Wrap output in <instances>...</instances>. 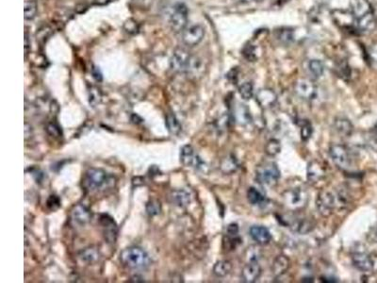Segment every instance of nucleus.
Listing matches in <instances>:
<instances>
[{"instance_id": "11", "label": "nucleus", "mask_w": 377, "mask_h": 283, "mask_svg": "<svg viewBox=\"0 0 377 283\" xmlns=\"http://www.w3.org/2000/svg\"><path fill=\"white\" fill-rule=\"evenodd\" d=\"M180 161L181 163L189 167L199 169L204 166V162L201 158L195 153L193 147L189 144L184 145L180 150Z\"/></svg>"}, {"instance_id": "1", "label": "nucleus", "mask_w": 377, "mask_h": 283, "mask_svg": "<svg viewBox=\"0 0 377 283\" xmlns=\"http://www.w3.org/2000/svg\"><path fill=\"white\" fill-rule=\"evenodd\" d=\"M121 261L131 269H144L150 264V257L141 247H128L120 254Z\"/></svg>"}, {"instance_id": "47", "label": "nucleus", "mask_w": 377, "mask_h": 283, "mask_svg": "<svg viewBox=\"0 0 377 283\" xmlns=\"http://www.w3.org/2000/svg\"><path fill=\"white\" fill-rule=\"evenodd\" d=\"M93 76L97 81H100L102 79V74L98 69H93Z\"/></svg>"}, {"instance_id": "25", "label": "nucleus", "mask_w": 377, "mask_h": 283, "mask_svg": "<svg viewBox=\"0 0 377 283\" xmlns=\"http://www.w3.org/2000/svg\"><path fill=\"white\" fill-rule=\"evenodd\" d=\"M234 116H235L236 122L241 126H246L252 121L251 113L249 109L246 107V105L239 104V106L235 108Z\"/></svg>"}, {"instance_id": "50", "label": "nucleus", "mask_w": 377, "mask_h": 283, "mask_svg": "<svg viewBox=\"0 0 377 283\" xmlns=\"http://www.w3.org/2000/svg\"><path fill=\"white\" fill-rule=\"evenodd\" d=\"M375 236H376V238L377 239V225L375 227Z\"/></svg>"}, {"instance_id": "31", "label": "nucleus", "mask_w": 377, "mask_h": 283, "mask_svg": "<svg viewBox=\"0 0 377 283\" xmlns=\"http://www.w3.org/2000/svg\"><path fill=\"white\" fill-rule=\"evenodd\" d=\"M281 151V143L277 139H271L265 145V152L270 157H276Z\"/></svg>"}, {"instance_id": "36", "label": "nucleus", "mask_w": 377, "mask_h": 283, "mask_svg": "<svg viewBox=\"0 0 377 283\" xmlns=\"http://www.w3.org/2000/svg\"><path fill=\"white\" fill-rule=\"evenodd\" d=\"M277 38L281 44L289 45L293 41V32L288 28H282L277 31Z\"/></svg>"}, {"instance_id": "27", "label": "nucleus", "mask_w": 377, "mask_h": 283, "mask_svg": "<svg viewBox=\"0 0 377 283\" xmlns=\"http://www.w3.org/2000/svg\"><path fill=\"white\" fill-rule=\"evenodd\" d=\"M307 71L313 79L320 78L324 75L325 65L319 60H310L307 64Z\"/></svg>"}, {"instance_id": "43", "label": "nucleus", "mask_w": 377, "mask_h": 283, "mask_svg": "<svg viewBox=\"0 0 377 283\" xmlns=\"http://www.w3.org/2000/svg\"><path fill=\"white\" fill-rule=\"evenodd\" d=\"M51 28L49 26H44L41 27L37 31V40L39 42H45L47 39L50 36Z\"/></svg>"}, {"instance_id": "21", "label": "nucleus", "mask_w": 377, "mask_h": 283, "mask_svg": "<svg viewBox=\"0 0 377 283\" xmlns=\"http://www.w3.org/2000/svg\"><path fill=\"white\" fill-rule=\"evenodd\" d=\"M101 226L105 229V235L108 240L111 242H114L116 238V224L114 223L113 219L107 215L103 214L100 217Z\"/></svg>"}, {"instance_id": "41", "label": "nucleus", "mask_w": 377, "mask_h": 283, "mask_svg": "<svg viewBox=\"0 0 377 283\" xmlns=\"http://www.w3.org/2000/svg\"><path fill=\"white\" fill-rule=\"evenodd\" d=\"M161 210H162L161 203L156 199L151 200L146 205V212L150 216L158 215L161 212Z\"/></svg>"}, {"instance_id": "29", "label": "nucleus", "mask_w": 377, "mask_h": 283, "mask_svg": "<svg viewBox=\"0 0 377 283\" xmlns=\"http://www.w3.org/2000/svg\"><path fill=\"white\" fill-rule=\"evenodd\" d=\"M247 199H248L249 203L254 206L261 205L265 202V196H264L263 193H261L260 191H259L255 187L249 188V190L247 192Z\"/></svg>"}, {"instance_id": "37", "label": "nucleus", "mask_w": 377, "mask_h": 283, "mask_svg": "<svg viewBox=\"0 0 377 283\" xmlns=\"http://www.w3.org/2000/svg\"><path fill=\"white\" fill-rule=\"evenodd\" d=\"M89 102L92 106H96L101 102L102 99V94L100 90L94 86H92L89 89Z\"/></svg>"}, {"instance_id": "8", "label": "nucleus", "mask_w": 377, "mask_h": 283, "mask_svg": "<svg viewBox=\"0 0 377 283\" xmlns=\"http://www.w3.org/2000/svg\"><path fill=\"white\" fill-rule=\"evenodd\" d=\"M316 206L324 217L330 216L337 206L336 194L328 190L321 191L316 200Z\"/></svg>"}, {"instance_id": "9", "label": "nucleus", "mask_w": 377, "mask_h": 283, "mask_svg": "<svg viewBox=\"0 0 377 283\" xmlns=\"http://www.w3.org/2000/svg\"><path fill=\"white\" fill-rule=\"evenodd\" d=\"M296 94L306 101H313L318 96V87L314 81L309 78H301L294 85Z\"/></svg>"}, {"instance_id": "15", "label": "nucleus", "mask_w": 377, "mask_h": 283, "mask_svg": "<svg viewBox=\"0 0 377 283\" xmlns=\"http://www.w3.org/2000/svg\"><path fill=\"white\" fill-rule=\"evenodd\" d=\"M258 104L265 110L273 108L277 102V94L271 89H260L256 94Z\"/></svg>"}, {"instance_id": "10", "label": "nucleus", "mask_w": 377, "mask_h": 283, "mask_svg": "<svg viewBox=\"0 0 377 283\" xmlns=\"http://www.w3.org/2000/svg\"><path fill=\"white\" fill-rule=\"evenodd\" d=\"M205 36V28L201 25L186 27L182 32V42L189 47L199 45Z\"/></svg>"}, {"instance_id": "7", "label": "nucleus", "mask_w": 377, "mask_h": 283, "mask_svg": "<svg viewBox=\"0 0 377 283\" xmlns=\"http://www.w3.org/2000/svg\"><path fill=\"white\" fill-rule=\"evenodd\" d=\"M329 154L333 163L341 170H349L352 165L350 152L343 144H333L330 146Z\"/></svg>"}, {"instance_id": "48", "label": "nucleus", "mask_w": 377, "mask_h": 283, "mask_svg": "<svg viewBox=\"0 0 377 283\" xmlns=\"http://www.w3.org/2000/svg\"><path fill=\"white\" fill-rule=\"evenodd\" d=\"M30 47V42L28 41V38H27V36L25 35V54H27L28 53V48Z\"/></svg>"}, {"instance_id": "12", "label": "nucleus", "mask_w": 377, "mask_h": 283, "mask_svg": "<svg viewBox=\"0 0 377 283\" xmlns=\"http://www.w3.org/2000/svg\"><path fill=\"white\" fill-rule=\"evenodd\" d=\"M352 261L353 266L362 272H371L376 266L374 259L366 252H355L353 254Z\"/></svg>"}, {"instance_id": "33", "label": "nucleus", "mask_w": 377, "mask_h": 283, "mask_svg": "<svg viewBox=\"0 0 377 283\" xmlns=\"http://www.w3.org/2000/svg\"><path fill=\"white\" fill-rule=\"evenodd\" d=\"M166 126L173 134H177L181 130V125L174 115H168L166 117Z\"/></svg>"}, {"instance_id": "44", "label": "nucleus", "mask_w": 377, "mask_h": 283, "mask_svg": "<svg viewBox=\"0 0 377 283\" xmlns=\"http://www.w3.org/2000/svg\"><path fill=\"white\" fill-rule=\"evenodd\" d=\"M47 207L51 211H56L61 207V200L57 195H50L47 200Z\"/></svg>"}, {"instance_id": "18", "label": "nucleus", "mask_w": 377, "mask_h": 283, "mask_svg": "<svg viewBox=\"0 0 377 283\" xmlns=\"http://www.w3.org/2000/svg\"><path fill=\"white\" fill-rule=\"evenodd\" d=\"M289 227L292 232H296L298 234H307L313 231L314 223L310 218L301 217L292 220L289 224Z\"/></svg>"}, {"instance_id": "42", "label": "nucleus", "mask_w": 377, "mask_h": 283, "mask_svg": "<svg viewBox=\"0 0 377 283\" xmlns=\"http://www.w3.org/2000/svg\"><path fill=\"white\" fill-rule=\"evenodd\" d=\"M47 130L48 132V134L51 135L52 137H55V138H60L63 136V131L62 129L60 128V126L56 123H49L47 127Z\"/></svg>"}, {"instance_id": "17", "label": "nucleus", "mask_w": 377, "mask_h": 283, "mask_svg": "<svg viewBox=\"0 0 377 283\" xmlns=\"http://www.w3.org/2000/svg\"><path fill=\"white\" fill-rule=\"evenodd\" d=\"M351 13L354 20H358L364 16L374 13L372 6L368 0H352L351 1Z\"/></svg>"}, {"instance_id": "34", "label": "nucleus", "mask_w": 377, "mask_h": 283, "mask_svg": "<svg viewBox=\"0 0 377 283\" xmlns=\"http://www.w3.org/2000/svg\"><path fill=\"white\" fill-rule=\"evenodd\" d=\"M239 94L240 97L244 100L251 99L254 95V86L251 82H244L239 87Z\"/></svg>"}, {"instance_id": "32", "label": "nucleus", "mask_w": 377, "mask_h": 283, "mask_svg": "<svg viewBox=\"0 0 377 283\" xmlns=\"http://www.w3.org/2000/svg\"><path fill=\"white\" fill-rule=\"evenodd\" d=\"M24 14L25 20H32L37 14V4L32 0L25 1Z\"/></svg>"}, {"instance_id": "19", "label": "nucleus", "mask_w": 377, "mask_h": 283, "mask_svg": "<svg viewBox=\"0 0 377 283\" xmlns=\"http://www.w3.org/2000/svg\"><path fill=\"white\" fill-rule=\"evenodd\" d=\"M91 218H92V213L87 207L80 205V204L74 207L72 211V219L76 225L85 226L90 222Z\"/></svg>"}, {"instance_id": "20", "label": "nucleus", "mask_w": 377, "mask_h": 283, "mask_svg": "<svg viewBox=\"0 0 377 283\" xmlns=\"http://www.w3.org/2000/svg\"><path fill=\"white\" fill-rule=\"evenodd\" d=\"M333 19L337 25L342 28H349L354 26L355 27V20L352 13H348L345 11H335L333 12Z\"/></svg>"}, {"instance_id": "45", "label": "nucleus", "mask_w": 377, "mask_h": 283, "mask_svg": "<svg viewBox=\"0 0 377 283\" xmlns=\"http://www.w3.org/2000/svg\"><path fill=\"white\" fill-rule=\"evenodd\" d=\"M239 233V227L237 224H231L227 228L228 236H237Z\"/></svg>"}, {"instance_id": "24", "label": "nucleus", "mask_w": 377, "mask_h": 283, "mask_svg": "<svg viewBox=\"0 0 377 283\" xmlns=\"http://www.w3.org/2000/svg\"><path fill=\"white\" fill-rule=\"evenodd\" d=\"M334 128L338 131L339 135L344 137L350 136L353 131V126L351 121L342 117L337 118L334 121Z\"/></svg>"}, {"instance_id": "26", "label": "nucleus", "mask_w": 377, "mask_h": 283, "mask_svg": "<svg viewBox=\"0 0 377 283\" xmlns=\"http://www.w3.org/2000/svg\"><path fill=\"white\" fill-rule=\"evenodd\" d=\"M289 267V259L284 255H280L275 259L273 265H272V272L275 276L279 277L283 274H285Z\"/></svg>"}, {"instance_id": "35", "label": "nucleus", "mask_w": 377, "mask_h": 283, "mask_svg": "<svg viewBox=\"0 0 377 283\" xmlns=\"http://www.w3.org/2000/svg\"><path fill=\"white\" fill-rule=\"evenodd\" d=\"M336 72L339 77L342 79H348L351 77V69L350 66L345 61H340L336 65Z\"/></svg>"}, {"instance_id": "2", "label": "nucleus", "mask_w": 377, "mask_h": 283, "mask_svg": "<svg viewBox=\"0 0 377 283\" xmlns=\"http://www.w3.org/2000/svg\"><path fill=\"white\" fill-rule=\"evenodd\" d=\"M110 182V178L106 171L100 168H91L86 172L82 186L90 192L97 191L104 188Z\"/></svg>"}, {"instance_id": "22", "label": "nucleus", "mask_w": 377, "mask_h": 283, "mask_svg": "<svg viewBox=\"0 0 377 283\" xmlns=\"http://www.w3.org/2000/svg\"><path fill=\"white\" fill-rule=\"evenodd\" d=\"M174 205L179 208H186L190 203V194L185 190H175L170 195Z\"/></svg>"}, {"instance_id": "49", "label": "nucleus", "mask_w": 377, "mask_h": 283, "mask_svg": "<svg viewBox=\"0 0 377 283\" xmlns=\"http://www.w3.org/2000/svg\"><path fill=\"white\" fill-rule=\"evenodd\" d=\"M130 282H132V283H142L144 281H143L142 278H140L139 276H136V277H133Z\"/></svg>"}, {"instance_id": "28", "label": "nucleus", "mask_w": 377, "mask_h": 283, "mask_svg": "<svg viewBox=\"0 0 377 283\" xmlns=\"http://www.w3.org/2000/svg\"><path fill=\"white\" fill-rule=\"evenodd\" d=\"M232 263L229 260H219L213 266V273L219 278L226 277L232 271Z\"/></svg>"}, {"instance_id": "38", "label": "nucleus", "mask_w": 377, "mask_h": 283, "mask_svg": "<svg viewBox=\"0 0 377 283\" xmlns=\"http://www.w3.org/2000/svg\"><path fill=\"white\" fill-rule=\"evenodd\" d=\"M242 56L248 62H255L258 58L256 47L254 45H246L242 49Z\"/></svg>"}, {"instance_id": "30", "label": "nucleus", "mask_w": 377, "mask_h": 283, "mask_svg": "<svg viewBox=\"0 0 377 283\" xmlns=\"http://www.w3.org/2000/svg\"><path fill=\"white\" fill-rule=\"evenodd\" d=\"M79 257L83 261H85L87 263H93L98 259L99 254L95 248L90 247V248H86V249L82 250Z\"/></svg>"}, {"instance_id": "5", "label": "nucleus", "mask_w": 377, "mask_h": 283, "mask_svg": "<svg viewBox=\"0 0 377 283\" xmlns=\"http://www.w3.org/2000/svg\"><path fill=\"white\" fill-rule=\"evenodd\" d=\"M188 11L187 6L183 3L175 5L173 12L170 14L169 24L171 28L176 32H183L188 25Z\"/></svg>"}, {"instance_id": "16", "label": "nucleus", "mask_w": 377, "mask_h": 283, "mask_svg": "<svg viewBox=\"0 0 377 283\" xmlns=\"http://www.w3.org/2000/svg\"><path fill=\"white\" fill-rule=\"evenodd\" d=\"M252 239L259 245H268L272 241V234L263 226H253L249 230Z\"/></svg>"}, {"instance_id": "4", "label": "nucleus", "mask_w": 377, "mask_h": 283, "mask_svg": "<svg viewBox=\"0 0 377 283\" xmlns=\"http://www.w3.org/2000/svg\"><path fill=\"white\" fill-rule=\"evenodd\" d=\"M283 199L286 206L292 211H298L306 206L308 194L302 188L289 189L283 193Z\"/></svg>"}, {"instance_id": "3", "label": "nucleus", "mask_w": 377, "mask_h": 283, "mask_svg": "<svg viewBox=\"0 0 377 283\" xmlns=\"http://www.w3.org/2000/svg\"><path fill=\"white\" fill-rule=\"evenodd\" d=\"M280 170L277 166V164L273 162H266L256 169V179L263 185L272 186L277 184V181L280 179Z\"/></svg>"}, {"instance_id": "39", "label": "nucleus", "mask_w": 377, "mask_h": 283, "mask_svg": "<svg viewBox=\"0 0 377 283\" xmlns=\"http://www.w3.org/2000/svg\"><path fill=\"white\" fill-rule=\"evenodd\" d=\"M312 134V126L307 120H303L301 125V138L303 141H307Z\"/></svg>"}, {"instance_id": "46", "label": "nucleus", "mask_w": 377, "mask_h": 283, "mask_svg": "<svg viewBox=\"0 0 377 283\" xmlns=\"http://www.w3.org/2000/svg\"><path fill=\"white\" fill-rule=\"evenodd\" d=\"M369 55H370L371 61H372L375 65H377V44L374 45V46L371 47L370 52H369Z\"/></svg>"}, {"instance_id": "23", "label": "nucleus", "mask_w": 377, "mask_h": 283, "mask_svg": "<svg viewBox=\"0 0 377 283\" xmlns=\"http://www.w3.org/2000/svg\"><path fill=\"white\" fill-rule=\"evenodd\" d=\"M220 168L223 173H225L226 175H230L238 171L239 168V162L235 156L231 154L227 155L222 160Z\"/></svg>"}, {"instance_id": "51", "label": "nucleus", "mask_w": 377, "mask_h": 283, "mask_svg": "<svg viewBox=\"0 0 377 283\" xmlns=\"http://www.w3.org/2000/svg\"><path fill=\"white\" fill-rule=\"evenodd\" d=\"M254 1H256V2H261V1H263V0H254Z\"/></svg>"}, {"instance_id": "40", "label": "nucleus", "mask_w": 377, "mask_h": 283, "mask_svg": "<svg viewBox=\"0 0 377 283\" xmlns=\"http://www.w3.org/2000/svg\"><path fill=\"white\" fill-rule=\"evenodd\" d=\"M123 27H124V29H125L126 33H128L130 35L137 34L139 30H140V26H139L138 23L135 20H133V19L126 20Z\"/></svg>"}, {"instance_id": "13", "label": "nucleus", "mask_w": 377, "mask_h": 283, "mask_svg": "<svg viewBox=\"0 0 377 283\" xmlns=\"http://www.w3.org/2000/svg\"><path fill=\"white\" fill-rule=\"evenodd\" d=\"M327 170L325 165L318 160H313L307 165L306 169V178L311 183H317L325 179Z\"/></svg>"}, {"instance_id": "14", "label": "nucleus", "mask_w": 377, "mask_h": 283, "mask_svg": "<svg viewBox=\"0 0 377 283\" xmlns=\"http://www.w3.org/2000/svg\"><path fill=\"white\" fill-rule=\"evenodd\" d=\"M261 275V267L257 260H250L241 271V279L244 283H256Z\"/></svg>"}, {"instance_id": "6", "label": "nucleus", "mask_w": 377, "mask_h": 283, "mask_svg": "<svg viewBox=\"0 0 377 283\" xmlns=\"http://www.w3.org/2000/svg\"><path fill=\"white\" fill-rule=\"evenodd\" d=\"M193 57L194 55L190 54L185 48H176L170 61L171 68L175 72L188 74Z\"/></svg>"}]
</instances>
